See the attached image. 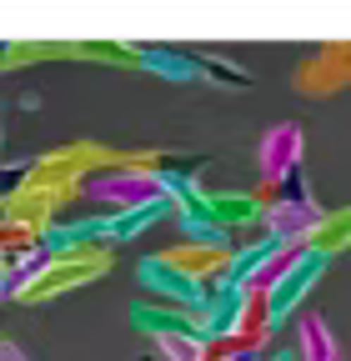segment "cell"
Here are the masks:
<instances>
[{"label":"cell","instance_id":"1","mask_svg":"<svg viewBox=\"0 0 351 361\" xmlns=\"http://www.w3.org/2000/svg\"><path fill=\"white\" fill-rule=\"evenodd\" d=\"M111 266H116V251H111V246H101V241L66 246V251H56V256L46 261V271H40L30 286H20L11 301H20V306H46V301H61L66 291H80V286H91V281L111 276Z\"/></svg>","mask_w":351,"mask_h":361},{"label":"cell","instance_id":"2","mask_svg":"<svg viewBox=\"0 0 351 361\" xmlns=\"http://www.w3.org/2000/svg\"><path fill=\"white\" fill-rule=\"evenodd\" d=\"M326 266H331L326 256H316L312 246H301V251H296V256H291V261L281 266V276H276V281H271L266 291L256 296L261 326H266L271 336H276L281 326H291V316L301 311V301H306V296L316 291V281L326 276Z\"/></svg>","mask_w":351,"mask_h":361},{"label":"cell","instance_id":"3","mask_svg":"<svg viewBox=\"0 0 351 361\" xmlns=\"http://www.w3.org/2000/svg\"><path fill=\"white\" fill-rule=\"evenodd\" d=\"M196 331L211 341H236V336H256V341H271V331L261 326V311H256V296L246 286H231V281H216L196 311Z\"/></svg>","mask_w":351,"mask_h":361},{"label":"cell","instance_id":"4","mask_svg":"<svg viewBox=\"0 0 351 361\" xmlns=\"http://www.w3.org/2000/svg\"><path fill=\"white\" fill-rule=\"evenodd\" d=\"M80 201H91L101 211H130V206L161 201V186H156V176L136 156H116L111 166L80 176Z\"/></svg>","mask_w":351,"mask_h":361},{"label":"cell","instance_id":"5","mask_svg":"<svg viewBox=\"0 0 351 361\" xmlns=\"http://www.w3.org/2000/svg\"><path fill=\"white\" fill-rule=\"evenodd\" d=\"M261 206H266V221H261V231L271 236H286V241H306V231L321 221V206L312 196V186H306V176L296 171L291 180H281L276 191H256Z\"/></svg>","mask_w":351,"mask_h":361},{"label":"cell","instance_id":"6","mask_svg":"<svg viewBox=\"0 0 351 361\" xmlns=\"http://www.w3.org/2000/svg\"><path fill=\"white\" fill-rule=\"evenodd\" d=\"M301 151H306V130L296 121H276L261 130L256 141V166H261V186L251 191H276L281 180H291L301 171Z\"/></svg>","mask_w":351,"mask_h":361},{"label":"cell","instance_id":"7","mask_svg":"<svg viewBox=\"0 0 351 361\" xmlns=\"http://www.w3.org/2000/svg\"><path fill=\"white\" fill-rule=\"evenodd\" d=\"M296 90L301 96H341L351 85V40H321L301 56L296 66Z\"/></svg>","mask_w":351,"mask_h":361},{"label":"cell","instance_id":"8","mask_svg":"<svg viewBox=\"0 0 351 361\" xmlns=\"http://www.w3.org/2000/svg\"><path fill=\"white\" fill-rule=\"evenodd\" d=\"M136 281L146 286V301H161V306H171V311H201V301H206V291L211 286H201V281H191L186 271H176V266H166L161 256H141L136 261Z\"/></svg>","mask_w":351,"mask_h":361},{"label":"cell","instance_id":"9","mask_svg":"<svg viewBox=\"0 0 351 361\" xmlns=\"http://www.w3.org/2000/svg\"><path fill=\"white\" fill-rule=\"evenodd\" d=\"M296 246H306V241H286V236L261 231L256 241H246V246H236V251H231V261H226V276H221V281H231V286H246V291H251V281L261 276V271H266L276 256L296 251Z\"/></svg>","mask_w":351,"mask_h":361},{"label":"cell","instance_id":"10","mask_svg":"<svg viewBox=\"0 0 351 361\" xmlns=\"http://www.w3.org/2000/svg\"><path fill=\"white\" fill-rule=\"evenodd\" d=\"M176 216V206L161 196V201H146V206H130V211H106V221H101V246H125V241H136L141 231H151L156 221H171Z\"/></svg>","mask_w":351,"mask_h":361},{"label":"cell","instance_id":"11","mask_svg":"<svg viewBox=\"0 0 351 361\" xmlns=\"http://www.w3.org/2000/svg\"><path fill=\"white\" fill-rule=\"evenodd\" d=\"M291 322H296V341H291L296 361H351L321 311H296Z\"/></svg>","mask_w":351,"mask_h":361},{"label":"cell","instance_id":"12","mask_svg":"<svg viewBox=\"0 0 351 361\" xmlns=\"http://www.w3.org/2000/svg\"><path fill=\"white\" fill-rule=\"evenodd\" d=\"M201 206L216 226H226V231L236 236L241 226H256L261 231V221H266V206H261L256 191H201Z\"/></svg>","mask_w":351,"mask_h":361},{"label":"cell","instance_id":"13","mask_svg":"<svg viewBox=\"0 0 351 361\" xmlns=\"http://www.w3.org/2000/svg\"><path fill=\"white\" fill-rule=\"evenodd\" d=\"M136 71H151L161 80H201V56L196 51H181V45H136Z\"/></svg>","mask_w":351,"mask_h":361},{"label":"cell","instance_id":"14","mask_svg":"<svg viewBox=\"0 0 351 361\" xmlns=\"http://www.w3.org/2000/svg\"><path fill=\"white\" fill-rule=\"evenodd\" d=\"M166 266H176V271H186L191 281H201V286H216L226 276V261H231V251H216V246H191V241H181V246H171V251H156Z\"/></svg>","mask_w":351,"mask_h":361},{"label":"cell","instance_id":"15","mask_svg":"<svg viewBox=\"0 0 351 361\" xmlns=\"http://www.w3.org/2000/svg\"><path fill=\"white\" fill-rule=\"evenodd\" d=\"M125 322L136 326L146 341H161V336H186V331H196V316H191V311H171V306H161V301H130Z\"/></svg>","mask_w":351,"mask_h":361},{"label":"cell","instance_id":"16","mask_svg":"<svg viewBox=\"0 0 351 361\" xmlns=\"http://www.w3.org/2000/svg\"><path fill=\"white\" fill-rule=\"evenodd\" d=\"M171 221L181 226V241H191V246L236 251V236L226 231V226H216V221L206 216V206H201V201H186V206H176V216H171Z\"/></svg>","mask_w":351,"mask_h":361},{"label":"cell","instance_id":"17","mask_svg":"<svg viewBox=\"0 0 351 361\" xmlns=\"http://www.w3.org/2000/svg\"><path fill=\"white\" fill-rule=\"evenodd\" d=\"M306 246H312L316 256L336 261L351 251V206H336V211H321V221L306 231Z\"/></svg>","mask_w":351,"mask_h":361},{"label":"cell","instance_id":"18","mask_svg":"<svg viewBox=\"0 0 351 361\" xmlns=\"http://www.w3.org/2000/svg\"><path fill=\"white\" fill-rule=\"evenodd\" d=\"M66 56L96 61V66H125V71H136V45H125V40H66Z\"/></svg>","mask_w":351,"mask_h":361},{"label":"cell","instance_id":"19","mask_svg":"<svg viewBox=\"0 0 351 361\" xmlns=\"http://www.w3.org/2000/svg\"><path fill=\"white\" fill-rule=\"evenodd\" d=\"M66 61V40H6L0 45V71L16 66H35V61Z\"/></svg>","mask_w":351,"mask_h":361},{"label":"cell","instance_id":"20","mask_svg":"<svg viewBox=\"0 0 351 361\" xmlns=\"http://www.w3.org/2000/svg\"><path fill=\"white\" fill-rule=\"evenodd\" d=\"M196 56H201V80H211V85H231V90H246V85H251V71H246V66L221 61V56H206V51H196Z\"/></svg>","mask_w":351,"mask_h":361},{"label":"cell","instance_id":"21","mask_svg":"<svg viewBox=\"0 0 351 361\" xmlns=\"http://www.w3.org/2000/svg\"><path fill=\"white\" fill-rule=\"evenodd\" d=\"M156 346V356L161 361H201L206 356V336L201 331H186V336H161V341H151Z\"/></svg>","mask_w":351,"mask_h":361},{"label":"cell","instance_id":"22","mask_svg":"<svg viewBox=\"0 0 351 361\" xmlns=\"http://www.w3.org/2000/svg\"><path fill=\"white\" fill-rule=\"evenodd\" d=\"M0 361H30V356H25V351H20L11 336H0Z\"/></svg>","mask_w":351,"mask_h":361},{"label":"cell","instance_id":"23","mask_svg":"<svg viewBox=\"0 0 351 361\" xmlns=\"http://www.w3.org/2000/svg\"><path fill=\"white\" fill-rule=\"evenodd\" d=\"M266 361H296V351H291V346H281V351H271Z\"/></svg>","mask_w":351,"mask_h":361},{"label":"cell","instance_id":"24","mask_svg":"<svg viewBox=\"0 0 351 361\" xmlns=\"http://www.w3.org/2000/svg\"><path fill=\"white\" fill-rule=\"evenodd\" d=\"M0 146H6V106H0Z\"/></svg>","mask_w":351,"mask_h":361},{"label":"cell","instance_id":"25","mask_svg":"<svg viewBox=\"0 0 351 361\" xmlns=\"http://www.w3.org/2000/svg\"><path fill=\"white\" fill-rule=\"evenodd\" d=\"M0 171H6V166H0Z\"/></svg>","mask_w":351,"mask_h":361},{"label":"cell","instance_id":"26","mask_svg":"<svg viewBox=\"0 0 351 361\" xmlns=\"http://www.w3.org/2000/svg\"><path fill=\"white\" fill-rule=\"evenodd\" d=\"M0 45H6V40H0Z\"/></svg>","mask_w":351,"mask_h":361}]
</instances>
